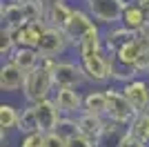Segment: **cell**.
<instances>
[{
	"label": "cell",
	"mask_w": 149,
	"mask_h": 147,
	"mask_svg": "<svg viewBox=\"0 0 149 147\" xmlns=\"http://www.w3.org/2000/svg\"><path fill=\"white\" fill-rule=\"evenodd\" d=\"M54 87H56L54 74H51L49 69H45V67L38 65L36 69L27 71L22 92H25V98L29 100V105H36V103H40V100H47Z\"/></svg>",
	"instance_id": "cell-1"
},
{
	"label": "cell",
	"mask_w": 149,
	"mask_h": 147,
	"mask_svg": "<svg viewBox=\"0 0 149 147\" xmlns=\"http://www.w3.org/2000/svg\"><path fill=\"white\" fill-rule=\"evenodd\" d=\"M78 62H80L87 80L93 83V85L111 80V56L105 49H100L96 54H89V56H82V58H78Z\"/></svg>",
	"instance_id": "cell-2"
},
{
	"label": "cell",
	"mask_w": 149,
	"mask_h": 147,
	"mask_svg": "<svg viewBox=\"0 0 149 147\" xmlns=\"http://www.w3.org/2000/svg\"><path fill=\"white\" fill-rule=\"evenodd\" d=\"M107 92V100H109V107H107V120L118 123L123 127H127L134 118H136L138 111L134 109V105L127 100V96L123 94V89H105Z\"/></svg>",
	"instance_id": "cell-3"
},
{
	"label": "cell",
	"mask_w": 149,
	"mask_h": 147,
	"mask_svg": "<svg viewBox=\"0 0 149 147\" xmlns=\"http://www.w3.org/2000/svg\"><path fill=\"white\" fill-rule=\"evenodd\" d=\"M85 2H87V11L96 22L111 24V27L123 20L125 7H127L125 0H85Z\"/></svg>",
	"instance_id": "cell-4"
},
{
	"label": "cell",
	"mask_w": 149,
	"mask_h": 147,
	"mask_svg": "<svg viewBox=\"0 0 149 147\" xmlns=\"http://www.w3.org/2000/svg\"><path fill=\"white\" fill-rule=\"evenodd\" d=\"M69 38L67 34L62 29H58V27H45L42 36H40V43H38V54L40 56H51V58H58V56L65 51V49L69 47Z\"/></svg>",
	"instance_id": "cell-5"
},
{
	"label": "cell",
	"mask_w": 149,
	"mask_h": 147,
	"mask_svg": "<svg viewBox=\"0 0 149 147\" xmlns=\"http://www.w3.org/2000/svg\"><path fill=\"white\" fill-rule=\"evenodd\" d=\"M96 29H98V24H96V20L91 18V13H89V11H82V9H74L71 20H69V24L62 31L67 34L69 43L76 47V45L80 43L87 34H91V31H96Z\"/></svg>",
	"instance_id": "cell-6"
},
{
	"label": "cell",
	"mask_w": 149,
	"mask_h": 147,
	"mask_svg": "<svg viewBox=\"0 0 149 147\" xmlns=\"http://www.w3.org/2000/svg\"><path fill=\"white\" fill-rule=\"evenodd\" d=\"M51 74H54L56 87H71V89H76V87H80L87 80L80 62H60L58 60V65L54 67Z\"/></svg>",
	"instance_id": "cell-7"
},
{
	"label": "cell",
	"mask_w": 149,
	"mask_h": 147,
	"mask_svg": "<svg viewBox=\"0 0 149 147\" xmlns=\"http://www.w3.org/2000/svg\"><path fill=\"white\" fill-rule=\"evenodd\" d=\"M36 107V116H38V125H40V132L42 134H49V132H56V125L58 120H60V107L56 105V100H51V98H47V100H40V103L33 105Z\"/></svg>",
	"instance_id": "cell-8"
},
{
	"label": "cell",
	"mask_w": 149,
	"mask_h": 147,
	"mask_svg": "<svg viewBox=\"0 0 149 147\" xmlns=\"http://www.w3.org/2000/svg\"><path fill=\"white\" fill-rule=\"evenodd\" d=\"M123 94L127 96L136 111H149V85L145 80H129L123 85Z\"/></svg>",
	"instance_id": "cell-9"
},
{
	"label": "cell",
	"mask_w": 149,
	"mask_h": 147,
	"mask_svg": "<svg viewBox=\"0 0 149 147\" xmlns=\"http://www.w3.org/2000/svg\"><path fill=\"white\" fill-rule=\"evenodd\" d=\"M45 27H47V24H42V22H25L22 27L11 29L16 47H33L36 49L38 43H40V36H42Z\"/></svg>",
	"instance_id": "cell-10"
},
{
	"label": "cell",
	"mask_w": 149,
	"mask_h": 147,
	"mask_svg": "<svg viewBox=\"0 0 149 147\" xmlns=\"http://www.w3.org/2000/svg\"><path fill=\"white\" fill-rule=\"evenodd\" d=\"M25 78H27V71H22L11 60L0 67V89L2 92H9V94L18 92L20 87H25Z\"/></svg>",
	"instance_id": "cell-11"
},
{
	"label": "cell",
	"mask_w": 149,
	"mask_h": 147,
	"mask_svg": "<svg viewBox=\"0 0 149 147\" xmlns=\"http://www.w3.org/2000/svg\"><path fill=\"white\" fill-rule=\"evenodd\" d=\"M56 105L60 107L62 114H67V116H71V114H80L82 111V100H85V96H80V94L76 92V89H71V87H58L56 92Z\"/></svg>",
	"instance_id": "cell-12"
},
{
	"label": "cell",
	"mask_w": 149,
	"mask_h": 147,
	"mask_svg": "<svg viewBox=\"0 0 149 147\" xmlns=\"http://www.w3.org/2000/svg\"><path fill=\"white\" fill-rule=\"evenodd\" d=\"M131 40H136V34L134 31H129L127 27H113V29H109L102 36V43H105V51L109 56H113V54H118L120 49L125 47V45H129Z\"/></svg>",
	"instance_id": "cell-13"
},
{
	"label": "cell",
	"mask_w": 149,
	"mask_h": 147,
	"mask_svg": "<svg viewBox=\"0 0 149 147\" xmlns=\"http://www.w3.org/2000/svg\"><path fill=\"white\" fill-rule=\"evenodd\" d=\"M78 127H80V134L89 136V138H93V141H98V136L102 134V129L107 127L105 116H96V114H87V111H80L78 114Z\"/></svg>",
	"instance_id": "cell-14"
},
{
	"label": "cell",
	"mask_w": 149,
	"mask_h": 147,
	"mask_svg": "<svg viewBox=\"0 0 149 147\" xmlns=\"http://www.w3.org/2000/svg\"><path fill=\"white\" fill-rule=\"evenodd\" d=\"M147 22H149V20H147V13H145V9L138 5V2H134V5H127V7H125L123 20H120V24H123V27H127L129 31L138 34V31L143 29Z\"/></svg>",
	"instance_id": "cell-15"
},
{
	"label": "cell",
	"mask_w": 149,
	"mask_h": 147,
	"mask_svg": "<svg viewBox=\"0 0 149 147\" xmlns=\"http://www.w3.org/2000/svg\"><path fill=\"white\" fill-rule=\"evenodd\" d=\"M9 60L13 65H18L22 71H31V69H36L40 65V54L33 47H16L13 54L9 56Z\"/></svg>",
	"instance_id": "cell-16"
},
{
	"label": "cell",
	"mask_w": 149,
	"mask_h": 147,
	"mask_svg": "<svg viewBox=\"0 0 149 147\" xmlns=\"http://www.w3.org/2000/svg\"><path fill=\"white\" fill-rule=\"evenodd\" d=\"M0 16H2V22H5V27H9V29H16V27H22V24L27 22V16H25V7L18 5V2H7V5H2V9H0Z\"/></svg>",
	"instance_id": "cell-17"
},
{
	"label": "cell",
	"mask_w": 149,
	"mask_h": 147,
	"mask_svg": "<svg viewBox=\"0 0 149 147\" xmlns=\"http://www.w3.org/2000/svg\"><path fill=\"white\" fill-rule=\"evenodd\" d=\"M107 107H109L107 92H89L82 100V111H87V114H96V116L107 118Z\"/></svg>",
	"instance_id": "cell-18"
},
{
	"label": "cell",
	"mask_w": 149,
	"mask_h": 147,
	"mask_svg": "<svg viewBox=\"0 0 149 147\" xmlns=\"http://www.w3.org/2000/svg\"><path fill=\"white\" fill-rule=\"evenodd\" d=\"M138 67L136 65H129V62L120 60L118 56H111V80H118V83H129V80H136L138 76Z\"/></svg>",
	"instance_id": "cell-19"
},
{
	"label": "cell",
	"mask_w": 149,
	"mask_h": 147,
	"mask_svg": "<svg viewBox=\"0 0 149 147\" xmlns=\"http://www.w3.org/2000/svg\"><path fill=\"white\" fill-rule=\"evenodd\" d=\"M125 134H127V129H123V125L109 120V123H107V127L102 129V134L98 136L96 147H118Z\"/></svg>",
	"instance_id": "cell-20"
},
{
	"label": "cell",
	"mask_w": 149,
	"mask_h": 147,
	"mask_svg": "<svg viewBox=\"0 0 149 147\" xmlns=\"http://www.w3.org/2000/svg\"><path fill=\"white\" fill-rule=\"evenodd\" d=\"M100 49H105V43H102V36H100V31H91V34H87V36L82 38L80 43L76 45V51H78V58H82V56H89V54H96V51H100Z\"/></svg>",
	"instance_id": "cell-21"
},
{
	"label": "cell",
	"mask_w": 149,
	"mask_h": 147,
	"mask_svg": "<svg viewBox=\"0 0 149 147\" xmlns=\"http://www.w3.org/2000/svg\"><path fill=\"white\" fill-rule=\"evenodd\" d=\"M113 56H118L120 60H125V62H129V65H136V67H138L140 60L147 58V51H145V47L138 43V40H131L129 45H125L118 54H113Z\"/></svg>",
	"instance_id": "cell-22"
},
{
	"label": "cell",
	"mask_w": 149,
	"mask_h": 147,
	"mask_svg": "<svg viewBox=\"0 0 149 147\" xmlns=\"http://www.w3.org/2000/svg\"><path fill=\"white\" fill-rule=\"evenodd\" d=\"M71 13H74V9H71L67 2H62V5L54 7V9L47 13V24H49V27H58V29H65L69 24V20H71Z\"/></svg>",
	"instance_id": "cell-23"
},
{
	"label": "cell",
	"mask_w": 149,
	"mask_h": 147,
	"mask_svg": "<svg viewBox=\"0 0 149 147\" xmlns=\"http://www.w3.org/2000/svg\"><path fill=\"white\" fill-rule=\"evenodd\" d=\"M127 132L140 138L143 143H149V111H138L136 118L127 125Z\"/></svg>",
	"instance_id": "cell-24"
},
{
	"label": "cell",
	"mask_w": 149,
	"mask_h": 147,
	"mask_svg": "<svg viewBox=\"0 0 149 147\" xmlns=\"http://www.w3.org/2000/svg\"><path fill=\"white\" fill-rule=\"evenodd\" d=\"M18 120H20V109H16V107L9 105V103L0 105V129H2V132L18 129Z\"/></svg>",
	"instance_id": "cell-25"
},
{
	"label": "cell",
	"mask_w": 149,
	"mask_h": 147,
	"mask_svg": "<svg viewBox=\"0 0 149 147\" xmlns=\"http://www.w3.org/2000/svg\"><path fill=\"white\" fill-rule=\"evenodd\" d=\"M18 129L22 132V134H31V132H40V125H38V116H36V107H33V105H27L25 109L20 111Z\"/></svg>",
	"instance_id": "cell-26"
},
{
	"label": "cell",
	"mask_w": 149,
	"mask_h": 147,
	"mask_svg": "<svg viewBox=\"0 0 149 147\" xmlns=\"http://www.w3.org/2000/svg\"><path fill=\"white\" fill-rule=\"evenodd\" d=\"M56 132L62 136V138H74V136L80 134V127H78V118H71V116H62L56 125Z\"/></svg>",
	"instance_id": "cell-27"
},
{
	"label": "cell",
	"mask_w": 149,
	"mask_h": 147,
	"mask_svg": "<svg viewBox=\"0 0 149 147\" xmlns=\"http://www.w3.org/2000/svg\"><path fill=\"white\" fill-rule=\"evenodd\" d=\"M0 54L2 56H11L13 49H16V40H13V34L9 27H2V31H0Z\"/></svg>",
	"instance_id": "cell-28"
},
{
	"label": "cell",
	"mask_w": 149,
	"mask_h": 147,
	"mask_svg": "<svg viewBox=\"0 0 149 147\" xmlns=\"http://www.w3.org/2000/svg\"><path fill=\"white\" fill-rule=\"evenodd\" d=\"M20 147H45V134H42V132L25 134V136H22V141H20Z\"/></svg>",
	"instance_id": "cell-29"
},
{
	"label": "cell",
	"mask_w": 149,
	"mask_h": 147,
	"mask_svg": "<svg viewBox=\"0 0 149 147\" xmlns=\"http://www.w3.org/2000/svg\"><path fill=\"white\" fill-rule=\"evenodd\" d=\"M67 147H96V141L89 138V136H85V134H78V136H74V138L67 141Z\"/></svg>",
	"instance_id": "cell-30"
},
{
	"label": "cell",
	"mask_w": 149,
	"mask_h": 147,
	"mask_svg": "<svg viewBox=\"0 0 149 147\" xmlns=\"http://www.w3.org/2000/svg\"><path fill=\"white\" fill-rule=\"evenodd\" d=\"M45 147H67V138H62L58 132L45 134Z\"/></svg>",
	"instance_id": "cell-31"
},
{
	"label": "cell",
	"mask_w": 149,
	"mask_h": 147,
	"mask_svg": "<svg viewBox=\"0 0 149 147\" xmlns=\"http://www.w3.org/2000/svg\"><path fill=\"white\" fill-rule=\"evenodd\" d=\"M145 145H147V143H143L140 138H136L134 134H129V132H127V134L123 136V141H120L118 147H145Z\"/></svg>",
	"instance_id": "cell-32"
},
{
	"label": "cell",
	"mask_w": 149,
	"mask_h": 147,
	"mask_svg": "<svg viewBox=\"0 0 149 147\" xmlns=\"http://www.w3.org/2000/svg\"><path fill=\"white\" fill-rule=\"evenodd\" d=\"M136 40H138L140 45H143V47H145V51L149 54V22H147V24L143 27V29H140V31L136 34Z\"/></svg>",
	"instance_id": "cell-33"
},
{
	"label": "cell",
	"mask_w": 149,
	"mask_h": 147,
	"mask_svg": "<svg viewBox=\"0 0 149 147\" xmlns=\"http://www.w3.org/2000/svg\"><path fill=\"white\" fill-rule=\"evenodd\" d=\"M38 5L42 7V11H45V20H47V13L54 9V7H58V5H62L65 0H36Z\"/></svg>",
	"instance_id": "cell-34"
},
{
	"label": "cell",
	"mask_w": 149,
	"mask_h": 147,
	"mask_svg": "<svg viewBox=\"0 0 149 147\" xmlns=\"http://www.w3.org/2000/svg\"><path fill=\"white\" fill-rule=\"evenodd\" d=\"M11 2H18V5H27V2H33V0H11Z\"/></svg>",
	"instance_id": "cell-35"
},
{
	"label": "cell",
	"mask_w": 149,
	"mask_h": 147,
	"mask_svg": "<svg viewBox=\"0 0 149 147\" xmlns=\"http://www.w3.org/2000/svg\"><path fill=\"white\" fill-rule=\"evenodd\" d=\"M147 74H149V56H147Z\"/></svg>",
	"instance_id": "cell-36"
}]
</instances>
